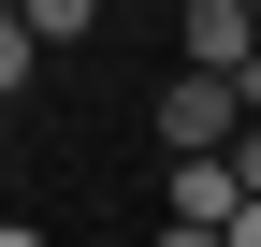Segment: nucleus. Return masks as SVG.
I'll return each mask as SVG.
<instances>
[{
  "instance_id": "nucleus-1",
  "label": "nucleus",
  "mask_w": 261,
  "mask_h": 247,
  "mask_svg": "<svg viewBox=\"0 0 261 247\" xmlns=\"http://www.w3.org/2000/svg\"><path fill=\"white\" fill-rule=\"evenodd\" d=\"M160 204H174V233H232V218H247V175H232V160H174Z\"/></svg>"
},
{
  "instance_id": "nucleus-2",
  "label": "nucleus",
  "mask_w": 261,
  "mask_h": 247,
  "mask_svg": "<svg viewBox=\"0 0 261 247\" xmlns=\"http://www.w3.org/2000/svg\"><path fill=\"white\" fill-rule=\"evenodd\" d=\"M247 58H261V15H247V0H189V73H218V87H232Z\"/></svg>"
},
{
  "instance_id": "nucleus-3",
  "label": "nucleus",
  "mask_w": 261,
  "mask_h": 247,
  "mask_svg": "<svg viewBox=\"0 0 261 247\" xmlns=\"http://www.w3.org/2000/svg\"><path fill=\"white\" fill-rule=\"evenodd\" d=\"M29 73H44V29H29V0H0V102H15Z\"/></svg>"
},
{
  "instance_id": "nucleus-4",
  "label": "nucleus",
  "mask_w": 261,
  "mask_h": 247,
  "mask_svg": "<svg viewBox=\"0 0 261 247\" xmlns=\"http://www.w3.org/2000/svg\"><path fill=\"white\" fill-rule=\"evenodd\" d=\"M218 247H261V204H247V218H232V233H218Z\"/></svg>"
},
{
  "instance_id": "nucleus-5",
  "label": "nucleus",
  "mask_w": 261,
  "mask_h": 247,
  "mask_svg": "<svg viewBox=\"0 0 261 247\" xmlns=\"http://www.w3.org/2000/svg\"><path fill=\"white\" fill-rule=\"evenodd\" d=\"M0 247H44V233H29V218H0Z\"/></svg>"
},
{
  "instance_id": "nucleus-6",
  "label": "nucleus",
  "mask_w": 261,
  "mask_h": 247,
  "mask_svg": "<svg viewBox=\"0 0 261 247\" xmlns=\"http://www.w3.org/2000/svg\"><path fill=\"white\" fill-rule=\"evenodd\" d=\"M160 247H218V233H174V218H160Z\"/></svg>"
}]
</instances>
